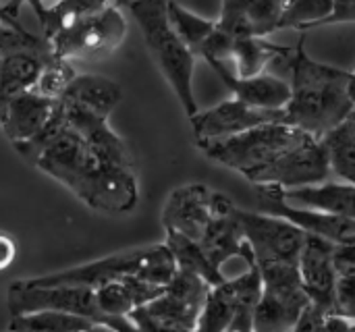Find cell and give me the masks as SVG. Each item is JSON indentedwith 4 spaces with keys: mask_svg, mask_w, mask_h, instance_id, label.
Returning a JSON list of instances; mask_svg holds the SVG:
<instances>
[{
    "mask_svg": "<svg viewBox=\"0 0 355 332\" xmlns=\"http://www.w3.org/2000/svg\"><path fill=\"white\" fill-rule=\"evenodd\" d=\"M324 146L329 150L331 171L333 175L341 177L343 183L355 185V146L339 137L337 133H329L324 139Z\"/></svg>",
    "mask_w": 355,
    "mask_h": 332,
    "instance_id": "31",
    "label": "cell"
},
{
    "mask_svg": "<svg viewBox=\"0 0 355 332\" xmlns=\"http://www.w3.org/2000/svg\"><path fill=\"white\" fill-rule=\"evenodd\" d=\"M110 4L119 6V8H127L131 4V0H110Z\"/></svg>",
    "mask_w": 355,
    "mask_h": 332,
    "instance_id": "42",
    "label": "cell"
},
{
    "mask_svg": "<svg viewBox=\"0 0 355 332\" xmlns=\"http://www.w3.org/2000/svg\"><path fill=\"white\" fill-rule=\"evenodd\" d=\"M127 35V19L123 10L108 4L102 12L56 33L48 40L50 50L62 60H96L112 54Z\"/></svg>",
    "mask_w": 355,
    "mask_h": 332,
    "instance_id": "7",
    "label": "cell"
},
{
    "mask_svg": "<svg viewBox=\"0 0 355 332\" xmlns=\"http://www.w3.org/2000/svg\"><path fill=\"white\" fill-rule=\"evenodd\" d=\"M17 258V243L10 235L0 233V272L6 270Z\"/></svg>",
    "mask_w": 355,
    "mask_h": 332,
    "instance_id": "37",
    "label": "cell"
},
{
    "mask_svg": "<svg viewBox=\"0 0 355 332\" xmlns=\"http://www.w3.org/2000/svg\"><path fill=\"white\" fill-rule=\"evenodd\" d=\"M123 98V89L116 81L104 77V75H92L83 73L73 79L69 89L60 100H69L98 116L108 119L112 110L119 106Z\"/></svg>",
    "mask_w": 355,
    "mask_h": 332,
    "instance_id": "22",
    "label": "cell"
},
{
    "mask_svg": "<svg viewBox=\"0 0 355 332\" xmlns=\"http://www.w3.org/2000/svg\"><path fill=\"white\" fill-rule=\"evenodd\" d=\"M333 12V0H285L279 29L310 31L322 27Z\"/></svg>",
    "mask_w": 355,
    "mask_h": 332,
    "instance_id": "29",
    "label": "cell"
},
{
    "mask_svg": "<svg viewBox=\"0 0 355 332\" xmlns=\"http://www.w3.org/2000/svg\"><path fill=\"white\" fill-rule=\"evenodd\" d=\"M162 291H164L162 287L150 285L137 277H125L96 289V299L106 316L129 318L133 310L148 306L150 302L160 297Z\"/></svg>",
    "mask_w": 355,
    "mask_h": 332,
    "instance_id": "20",
    "label": "cell"
},
{
    "mask_svg": "<svg viewBox=\"0 0 355 332\" xmlns=\"http://www.w3.org/2000/svg\"><path fill=\"white\" fill-rule=\"evenodd\" d=\"M48 42L37 35V33H31V31H17L8 25H4L0 21V58L10 54V52H17V50H27V48H42L46 46Z\"/></svg>",
    "mask_w": 355,
    "mask_h": 332,
    "instance_id": "33",
    "label": "cell"
},
{
    "mask_svg": "<svg viewBox=\"0 0 355 332\" xmlns=\"http://www.w3.org/2000/svg\"><path fill=\"white\" fill-rule=\"evenodd\" d=\"M75 77H77V73H75L73 64L69 60L56 58L52 54L42 69V75H40L33 91H37L40 96L50 98V100H60Z\"/></svg>",
    "mask_w": 355,
    "mask_h": 332,
    "instance_id": "30",
    "label": "cell"
},
{
    "mask_svg": "<svg viewBox=\"0 0 355 332\" xmlns=\"http://www.w3.org/2000/svg\"><path fill=\"white\" fill-rule=\"evenodd\" d=\"M210 289L212 287L204 279L185 270H177L173 281L164 287L162 295L144 306V310L164 322L196 331Z\"/></svg>",
    "mask_w": 355,
    "mask_h": 332,
    "instance_id": "13",
    "label": "cell"
},
{
    "mask_svg": "<svg viewBox=\"0 0 355 332\" xmlns=\"http://www.w3.org/2000/svg\"><path fill=\"white\" fill-rule=\"evenodd\" d=\"M15 150L42 173L73 191L92 210L125 214L137 206L139 187L135 168L102 156L83 135L71 129L58 102L46 127Z\"/></svg>",
    "mask_w": 355,
    "mask_h": 332,
    "instance_id": "1",
    "label": "cell"
},
{
    "mask_svg": "<svg viewBox=\"0 0 355 332\" xmlns=\"http://www.w3.org/2000/svg\"><path fill=\"white\" fill-rule=\"evenodd\" d=\"M166 12H168L171 25L175 27V31L179 33V37L193 52V56L200 58L202 48L210 40V35L216 31V21L204 19V17L191 12L189 8L181 6L175 0H166Z\"/></svg>",
    "mask_w": 355,
    "mask_h": 332,
    "instance_id": "27",
    "label": "cell"
},
{
    "mask_svg": "<svg viewBox=\"0 0 355 332\" xmlns=\"http://www.w3.org/2000/svg\"><path fill=\"white\" fill-rule=\"evenodd\" d=\"M58 100L40 96L37 91H23L10 98L0 110V127L12 146L35 137L50 121Z\"/></svg>",
    "mask_w": 355,
    "mask_h": 332,
    "instance_id": "18",
    "label": "cell"
},
{
    "mask_svg": "<svg viewBox=\"0 0 355 332\" xmlns=\"http://www.w3.org/2000/svg\"><path fill=\"white\" fill-rule=\"evenodd\" d=\"M333 133H337L339 137H343L345 141H349V143H354L355 146V110L333 131Z\"/></svg>",
    "mask_w": 355,
    "mask_h": 332,
    "instance_id": "39",
    "label": "cell"
},
{
    "mask_svg": "<svg viewBox=\"0 0 355 332\" xmlns=\"http://www.w3.org/2000/svg\"><path fill=\"white\" fill-rule=\"evenodd\" d=\"M304 40L302 35L289 56L291 98L285 106V123L324 139L355 110L349 96L354 71L314 60L306 52Z\"/></svg>",
    "mask_w": 355,
    "mask_h": 332,
    "instance_id": "2",
    "label": "cell"
},
{
    "mask_svg": "<svg viewBox=\"0 0 355 332\" xmlns=\"http://www.w3.org/2000/svg\"><path fill=\"white\" fill-rule=\"evenodd\" d=\"M293 54L291 48L272 44L266 37H239L233 42L231 56L237 77H256L266 71V67L279 58H289Z\"/></svg>",
    "mask_w": 355,
    "mask_h": 332,
    "instance_id": "24",
    "label": "cell"
},
{
    "mask_svg": "<svg viewBox=\"0 0 355 332\" xmlns=\"http://www.w3.org/2000/svg\"><path fill=\"white\" fill-rule=\"evenodd\" d=\"M94 326V322L62 314V312H33L10 316L8 331L10 332H85Z\"/></svg>",
    "mask_w": 355,
    "mask_h": 332,
    "instance_id": "28",
    "label": "cell"
},
{
    "mask_svg": "<svg viewBox=\"0 0 355 332\" xmlns=\"http://www.w3.org/2000/svg\"><path fill=\"white\" fill-rule=\"evenodd\" d=\"M241 287H243L241 274L235 279H227L218 287H212L193 332L231 331L235 316H237V308H239Z\"/></svg>",
    "mask_w": 355,
    "mask_h": 332,
    "instance_id": "23",
    "label": "cell"
},
{
    "mask_svg": "<svg viewBox=\"0 0 355 332\" xmlns=\"http://www.w3.org/2000/svg\"><path fill=\"white\" fill-rule=\"evenodd\" d=\"M285 0H223L216 27L233 40L279 31Z\"/></svg>",
    "mask_w": 355,
    "mask_h": 332,
    "instance_id": "16",
    "label": "cell"
},
{
    "mask_svg": "<svg viewBox=\"0 0 355 332\" xmlns=\"http://www.w3.org/2000/svg\"><path fill=\"white\" fill-rule=\"evenodd\" d=\"M146 258V247L141 250H129L121 254L106 256L102 260L67 268L54 274H44L35 279H25L31 287H87V289H100L102 285H108L112 281L125 279V277H137L141 270Z\"/></svg>",
    "mask_w": 355,
    "mask_h": 332,
    "instance_id": "11",
    "label": "cell"
},
{
    "mask_svg": "<svg viewBox=\"0 0 355 332\" xmlns=\"http://www.w3.org/2000/svg\"><path fill=\"white\" fill-rule=\"evenodd\" d=\"M198 243L218 270H223V264H227L233 258H241L248 264V268L256 266L252 247L239 222V208L227 195H223L216 214L212 216L210 225L206 227Z\"/></svg>",
    "mask_w": 355,
    "mask_h": 332,
    "instance_id": "14",
    "label": "cell"
},
{
    "mask_svg": "<svg viewBox=\"0 0 355 332\" xmlns=\"http://www.w3.org/2000/svg\"><path fill=\"white\" fill-rule=\"evenodd\" d=\"M108 4L110 0H54L35 15L42 27L40 35L48 42L56 33L67 31L77 23L102 12Z\"/></svg>",
    "mask_w": 355,
    "mask_h": 332,
    "instance_id": "25",
    "label": "cell"
},
{
    "mask_svg": "<svg viewBox=\"0 0 355 332\" xmlns=\"http://www.w3.org/2000/svg\"><path fill=\"white\" fill-rule=\"evenodd\" d=\"M166 247L171 250L179 270H185V272H191V274L204 279L210 287H218L220 283L227 281L223 270H218L208 260V256L204 254V250L200 247L198 241L183 237L179 233H173V231H166Z\"/></svg>",
    "mask_w": 355,
    "mask_h": 332,
    "instance_id": "26",
    "label": "cell"
},
{
    "mask_svg": "<svg viewBox=\"0 0 355 332\" xmlns=\"http://www.w3.org/2000/svg\"><path fill=\"white\" fill-rule=\"evenodd\" d=\"M352 326H354V322H349L341 316H333V314L329 316L310 304L291 332H349Z\"/></svg>",
    "mask_w": 355,
    "mask_h": 332,
    "instance_id": "32",
    "label": "cell"
},
{
    "mask_svg": "<svg viewBox=\"0 0 355 332\" xmlns=\"http://www.w3.org/2000/svg\"><path fill=\"white\" fill-rule=\"evenodd\" d=\"M258 200L262 212L285 218L310 235L322 237L333 245H355V220L352 218L291 206L283 200L281 189L277 187H258Z\"/></svg>",
    "mask_w": 355,
    "mask_h": 332,
    "instance_id": "9",
    "label": "cell"
},
{
    "mask_svg": "<svg viewBox=\"0 0 355 332\" xmlns=\"http://www.w3.org/2000/svg\"><path fill=\"white\" fill-rule=\"evenodd\" d=\"M333 316H341L349 322H355V274L337 277Z\"/></svg>",
    "mask_w": 355,
    "mask_h": 332,
    "instance_id": "34",
    "label": "cell"
},
{
    "mask_svg": "<svg viewBox=\"0 0 355 332\" xmlns=\"http://www.w3.org/2000/svg\"><path fill=\"white\" fill-rule=\"evenodd\" d=\"M50 56L52 50L50 44H46L42 48L17 50L0 58V110L10 98L35 87Z\"/></svg>",
    "mask_w": 355,
    "mask_h": 332,
    "instance_id": "19",
    "label": "cell"
},
{
    "mask_svg": "<svg viewBox=\"0 0 355 332\" xmlns=\"http://www.w3.org/2000/svg\"><path fill=\"white\" fill-rule=\"evenodd\" d=\"M52 2H54V0H8V2L4 4V8H6V12H8L12 19L21 21V19H19V10H21L23 4H29V6L33 8V12L37 15L44 6H48V4H52Z\"/></svg>",
    "mask_w": 355,
    "mask_h": 332,
    "instance_id": "38",
    "label": "cell"
},
{
    "mask_svg": "<svg viewBox=\"0 0 355 332\" xmlns=\"http://www.w3.org/2000/svg\"><path fill=\"white\" fill-rule=\"evenodd\" d=\"M127 8L139 25L150 56L173 87L185 114L191 119L200 110L193 94V71L198 58L171 25L166 0H131Z\"/></svg>",
    "mask_w": 355,
    "mask_h": 332,
    "instance_id": "3",
    "label": "cell"
},
{
    "mask_svg": "<svg viewBox=\"0 0 355 332\" xmlns=\"http://www.w3.org/2000/svg\"><path fill=\"white\" fill-rule=\"evenodd\" d=\"M129 320L135 324V329L139 332H193L183 329V326H177V324H171V322H164L156 316H152L150 312H146L144 308H137L129 314Z\"/></svg>",
    "mask_w": 355,
    "mask_h": 332,
    "instance_id": "35",
    "label": "cell"
},
{
    "mask_svg": "<svg viewBox=\"0 0 355 332\" xmlns=\"http://www.w3.org/2000/svg\"><path fill=\"white\" fill-rule=\"evenodd\" d=\"M335 23H355V0H333V12L322 27Z\"/></svg>",
    "mask_w": 355,
    "mask_h": 332,
    "instance_id": "36",
    "label": "cell"
},
{
    "mask_svg": "<svg viewBox=\"0 0 355 332\" xmlns=\"http://www.w3.org/2000/svg\"><path fill=\"white\" fill-rule=\"evenodd\" d=\"M0 21L4 23V25H8V27H12V29H17V31H29L21 21H17V19H12L8 12H6V8H4V4L0 2Z\"/></svg>",
    "mask_w": 355,
    "mask_h": 332,
    "instance_id": "40",
    "label": "cell"
},
{
    "mask_svg": "<svg viewBox=\"0 0 355 332\" xmlns=\"http://www.w3.org/2000/svg\"><path fill=\"white\" fill-rule=\"evenodd\" d=\"M306 131L287 123H268L225 139L196 141L202 154L231 171L241 173L256 187L262 177L293 148L306 141Z\"/></svg>",
    "mask_w": 355,
    "mask_h": 332,
    "instance_id": "4",
    "label": "cell"
},
{
    "mask_svg": "<svg viewBox=\"0 0 355 332\" xmlns=\"http://www.w3.org/2000/svg\"><path fill=\"white\" fill-rule=\"evenodd\" d=\"M85 332H116V331H112V329H108V326H100V324H94L89 331H85Z\"/></svg>",
    "mask_w": 355,
    "mask_h": 332,
    "instance_id": "41",
    "label": "cell"
},
{
    "mask_svg": "<svg viewBox=\"0 0 355 332\" xmlns=\"http://www.w3.org/2000/svg\"><path fill=\"white\" fill-rule=\"evenodd\" d=\"M6 332H10V331H6Z\"/></svg>",
    "mask_w": 355,
    "mask_h": 332,
    "instance_id": "44",
    "label": "cell"
},
{
    "mask_svg": "<svg viewBox=\"0 0 355 332\" xmlns=\"http://www.w3.org/2000/svg\"><path fill=\"white\" fill-rule=\"evenodd\" d=\"M220 200L223 193L212 191L200 183L177 187L168 195L162 210L164 231H173L193 241H200L212 216L216 214Z\"/></svg>",
    "mask_w": 355,
    "mask_h": 332,
    "instance_id": "12",
    "label": "cell"
},
{
    "mask_svg": "<svg viewBox=\"0 0 355 332\" xmlns=\"http://www.w3.org/2000/svg\"><path fill=\"white\" fill-rule=\"evenodd\" d=\"M239 222L243 235L252 247L256 266L281 262L297 266L308 233L293 222L266 214L239 210Z\"/></svg>",
    "mask_w": 355,
    "mask_h": 332,
    "instance_id": "8",
    "label": "cell"
},
{
    "mask_svg": "<svg viewBox=\"0 0 355 332\" xmlns=\"http://www.w3.org/2000/svg\"><path fill=\"white\" fill-rule=\"evenodd\" d=\"M196 141L225 139L268 123H285V110H264L248 106L235 98L208 110H198L191 119Z\"/></svg>",
    "mask_w": 355,
    "mask_h": 332,
    "instance_id": "10",
    "label": "cell"
},
{
    "mask_svg": "<svg viewBox=\"0 0 355 332\" xmlns=\"http://www.w3.org/2000/svg\"><path fill=\"white\" fill-rule=\"evenodd\" d=\"M262 293L254 312V332H291L310 299L293 264H260Z\"/></svg>",
    "mask_w": 355,
    "mask_h": 332,
    "instance_id": "6",
    "label": "cell"
},
{
    "mask_svg": "<svg viewBox=\"0 0 355 332\" xmlns=\"http://www.w3.org/2000/svg\"><path fill=\"white\" fill-rule=\"evenodd\" d=\"M10 316L33 312H62L85 318L94 324L108 326L116 332H139L129 318L106 316L96 299V289L87 287H31L25 281H15L8 287Z\"/></svg>",
    "mask_w": 355,
    "mask_h": 332,
    "instance_id": "5",
    "label": "cell"
},
{
    "mask_svg": "<svg viewBox=\"0 0 355 332\" xmlns=\"http://www.w3.org/2000/svg\"><path fill=\"white\" fill-rule=\"evenodd\" d=\"M287 204L297 208H310L320 212L339 214L355 220V185L349 183H320L300 189H281Z\"/></svg>",
    "mask_w": 355,
    "mask_h": 332,
    "instance_id": "21",
    "label": "cell"
},
{
    "mask_svg": "<svg viewBox=\"0 0 355 332\" xmlns=\"http://www.w3.org/2000/svg\"><path fill=\"white\" fill-rule=\"evenodd\" d=\"M349 332H355V322H354V326H352V331H349Z\"/></svg>",
    "mask_w": 355,
    "mask_h": 332,
    "instance_id": "43",
    "label": "cell"
},
{
    "mask_svg": "<svg viewBox=\"0 0 355 332\" xmlns=\"http://www.w3.org/2000/svg\"><path fill=\"white\" fill-rule=\"evenodd\" d=\"M208 64L220 77V81L231 89L233 98L248 106L264 108V110H285L291 98V85L281 77L268 73L256 77H237L227 62L212 60Z\"/></svg>",
    "mask_w": 355,
    "mask_h": 332,
    "instance_id": "17",
    "label": "cell"
},
{
    "mask_svg": "<svg viewBox=\"0 0 355 332\" xmlns=\"http://www.w3.org/2000/svg\"><path fill=\"white\" fill-rule=\"evenodd\" d=\"M333 252H335L333 243L308 233L297 262L300 279L310 304L329 316L335 310V289H337V270L333 262Z\"/></svg>",
    "mask_w": 355,
    "mask_h": 332,
    "instance_id": "15",
    "label": "cell"
}]
</instances>
